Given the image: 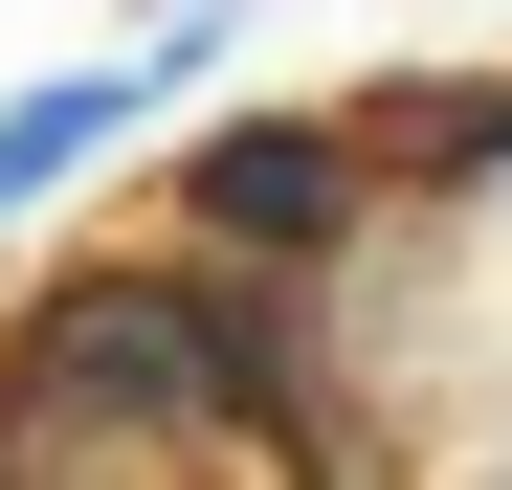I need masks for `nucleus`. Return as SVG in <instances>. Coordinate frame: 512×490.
<instances>
[{
  "instance_id": "1",
  "label": "nucleus",
  "mask_w": 512,
  "mask_h": 490,
  "mask_svg": "<svg viewBox=\"0 0 512 490\" xmlns=\"http://www.w3.org/2000/svg\"><path fill=\"white\" fill-rule=\"evenodd\" d=\"M156 245L334 290V268L379 245V156H357V112H334V90H245V112H201V134H156Z\"/></svg>"
},
{
  "instance_id": "3",
  "label": "nucleus",
  "mask_w": 512,
  "mask_h": 490,
  "mask_svg": "<svg viewBox=\"0 0 512 490\" xmlns=\"http://www.w3.org/2000/svg\"><path fill=\"white\" fill-rule=\"evenodd\" d=\"M245 23H268V0H134V23H112V45H156V67H179V90H201V67H223Z\"/></svg>"
},
{
  "instance_id": "4",
  "label": "nucleus",
  "mask_w": 512,
  "mask_h": 490,
  "mask_svg": "<svg viewBox=\"0 0 512 490\" xmlns=\"http://www.w3.org/2000/svg\"><path fill=\"white\" fill-rule=\"evenodd\" d=\"M446 490H512V401H490V424H468V446H446Z\"/></svg>"
},
{
  "instance_id": "2",
  "label": "nucleus",
  "mask_w": 512,
  "mask_h": 490,
  "mask_svg": "<svg viewBox=\"0 0 512 490\" xmlns=\"http://www.w3.org/2000/svg\"><path fill=\"white\" fill-rule=\"evenodd\" d=\"M156 134H179V67H156V45H67V67H23V90H0V245H45L90 179H134Z\"/></svg>"
}]
</instances>
